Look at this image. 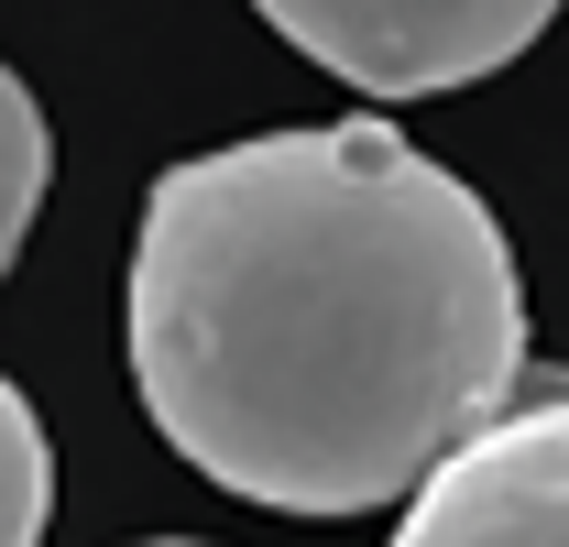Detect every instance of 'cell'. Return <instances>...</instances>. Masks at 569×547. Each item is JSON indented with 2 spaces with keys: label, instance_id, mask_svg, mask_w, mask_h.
<instances>
[{
  "label": "cell",
  "instance_id": "cell-6",
  "mask_svg": "<svg viewBox=\"0 0 569 547\" xmlns=\"http://www.w3.org/2000/svg\"><path fill=\"white\" fill-rule=\"evenodd\" d=\"M142 547H198V537H142Z\"/></svg>",
  "mask_w": 569,
  "mask_h": 547
},
{
  "label": "cell",
  "instance_id": "cell-5",
  "mask_svg": "<svg viewBox=\"0 0 569 547\" xmlns=\"http://www.w3.org/2000/svg\"><path fill=\"white\" fill-rule=\"evenodd\" d=\"M44 515H56V449L22 406V384L0 372V547H44Z\"/></svg>",
  "mask_w": 569,
  "mask_h": 547
},
{
  "label": "cell",
  "instance_id": "cell-1",
  "mask_svg": "<svg viewBox=\"0 0 569 547\" xmlns=\"http://www.w3.org/2000/svg\"><path fill=\"white\" fill-rule=\"evenodd\" d=\"M493 208L395 121L164 165L132 241V384L164 449L274 515H372L515 406Z\"/></svg>",
  "mask_w": 569,
  "mask_h": 547
},
{
  "label": "cell",
  "instance_id": "cell-3",
  "mask_svg": "<svg viewBox=\"0 0 569 547\" xmlns=\"http://www.w3.org/2000/svg\"><path fill=\"white\" fill-rule=\"evenodd\" d=\"M395 547H569V384L482 416L406 493Z\"/></svg>",
  "mask_w": 569,
  "mask_h": 547
},
{
  "label": "cell",
  "instance_id": "cell-4",
  "mask_svg": "<svg viewBox=\"0 0 569 547\" xmlns=\"http://www.w3.org/2000/svg\"><path fill=\"white\" fill-rule=\"evenodd\" d=\"M44 176H56V142H44V110H33V88L0 67V274L22 263V230H33V208H44Z\"/></svg>",
  "mask_w": 569,
  "mask_h": 547
},
{
  "label": "cell",
  "instance_id": "cell-2",
  "mask_svg": "<svg viewBox=\"0 0 569 547\" xmlns=\"http://www.w3.org/2000/svg\"><path fill=\"white\" fill-rule=\"evenodd\" d=\"M307 67H329L361 99H438L515 67L559 0H252Z\"/></svg>",
  "mask_w": 569,
  "mask_h": 547
}]
</instances>
